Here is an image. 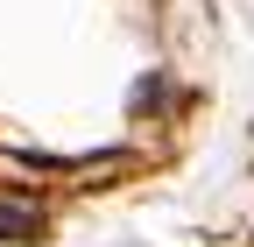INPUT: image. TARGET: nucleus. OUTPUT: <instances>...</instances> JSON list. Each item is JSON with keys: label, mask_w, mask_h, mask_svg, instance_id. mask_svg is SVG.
Here are the masks:
<instances>
[{"label": "nucleus", "mask_w": 254, "mask_h": 247, "mask_svg": "<svg viewBox=\"0 0 254 247\" xmlns=\"http://www.w3.org/2000/svg\"><path fill=\"white\" fill-rule=\"evenodd\" d=\"M0 233H14V240H36V219H28V212H7V205H0Z\"/></svg>", "instance_id": "1"}]
</instances>
